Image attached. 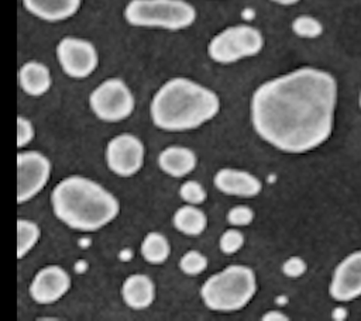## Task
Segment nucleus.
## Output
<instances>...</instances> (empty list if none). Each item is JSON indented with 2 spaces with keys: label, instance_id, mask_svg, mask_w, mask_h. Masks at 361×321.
I'll list each match as a JSON object with an SVG mask.
<instances>
[{
  "label": "nucleus",
  "instance_id": "b1692460",
  "mask_svg": "<svg viewBox=\"0 0 361 321\" xmlns=\"http://www.w3.org/2000/svg\"><path fill=\"white\" fill-rule=\"evenodd\" d=\"M243 244H244V235L238 229H233V228L224 231L219 241L221 252L227 255L237 252L243 246Z\"/></svg>",
  "mask_w": 361,
  "mask_h": 321
},
{
  "label": "nucleus",
  "instance_id": "7ed1b4c3",
  "mask_svg": "<svg viewBox=\"0 0 361 321\" xmlns=\"http://www.w3.org/2000/svg\"><path fill=\"white\" fill-rule=\"evenodd\" d=\"M54 214L65 225L78 231H96L113 221L118 200L102 184L83 177L68 176L51 193Z\"/></svg>",
  "mask_w": 361,
  "mask_h": 321
},
{
  "label": "nucleus",
  "instance_id": "aec40b11",
  "mask_svg": "<svg viewBox=\"0 0 361 321\" xmlns=\"http://www.w3.org/2000/svg\"><path fill=\"white\" fill-rule=\"evenodd\" d=\"M41 235L39 227L30 220L17 221V258H24L38 242Z\"/></svg>",
  "mask_w": 361,
  "mask_h": 321
},
{
  "label": "nucleus",
  "instance_id": "f257e3e1",
  "mask_svg": "<svg viewBox=\"0 0 361 321\" xmlns=\"http://www.w3.org/2000/svg\"><path fill=\"white\" fill-rule=\"evenodd\" d=\"M336 77L303 66L259 84L250 103L251 122L269 145L305 153L324 144L334 127Z\"/></svg>",
  "mask_w": 361,
  "mask_h": 321
},
{
  "label": "nucleus",
  "instance_id": "6e6552de",
  "mask_svg": "<svg viewBox=\"0 0 361 321\" xmlns=\"http://www.w3.org/2000/svg\"><path fill=\"white\" fill-rule=\"evenodd\" d=\"M56 58L63 73L73 79L90 76L99 65L94 45L87 39L76 37H65L58 42Z\"/></svg>",
  "mask_w": 361,
  "mask_h": 321
},
{
  "label": "nucleus",
  "instance_id": "c85d7f7f",
  "mask_svg": "<svg viewBox=\"0 0 361 321\" xmlns=\"http://www.w3.org/2000/svg\"><path fill=\"white\" fill-rule=\"evenodd\" d=\"M347 315V310L344 307H336L333 310V318L334 320H344Z\"/></svg>",
  "mask_w": 361,
  "mask_h": 321
},
{
  "label": "nucleus",
  "instance_id": "39448f33",
  "mask_svg": "<svg viewBox=\"0 0 361 321\" xmlns=\"http://www.w3.org/2000/svg\"><path fill=\"white\" fill-rule=\"evenodd\" d=\"M124 18L134 27H154L178 31L196 20L195 7L186 0H130Z\"/></svg>",
  "mask_w": 361,
  "mask_h": 321
},
{
  "label": "nucleus",
  "instance_id": "2eb2a0df",
  "mask_svg": "<svg viewBox=\"0 0 361 321\" xmlns=\"http://www.w3.org/2000/svg\"><path fill=\"white\" fill-rule=\"evenodd\" d=\"M124 303L134 310H144L149 307L155 298L154 282L142 273L130 275L121 287Z\"/></svg>",
  "mask_w": 361,
  "mask_h": 321
},
{
  "label": "nucleus",
  "instance_id": "7c9ffc66",
  "mask_svg": "<svg viewBox=\"0 0 361 321\" xmlns=\"http://www.w3.org/2000/svg\"><path fill=\"white\" fill-rule=\"evenodd\" d=\"M271 1H274L276 4H281V6H292V4L299 3L300 0H271Z\"/></svg>",
  "mask_w": 361,
  "mask_h": 321
},
{
  "label": "nucleus",
  "instance_id": "9d476101",
  "mask_svg": "<svg viewBox=\"0 0 361 321\" xmlns=\"http://www.w3.org/2000/svg\"><path fill=\"white\" fill-rule=\"evenodd\" d=\"M144 144L133 134H120L109 141L106 146V162L109 169L121 177L135 175L144 163Z\"/></svg>",
  "mask_w": 361,
  "mask_h": 321
},
{
  "label": "nucleus",
  "instance_id": "c756f323",
  "mask_svg": "<svg viewBox=\"0 0 361 321\" xmlns=\"http://www.w3.org/2000/svg\"><path fill=\"white\" fill-rule=\"evenodd\" d=\"M241 15H243V18H244V20H251V18H254L255 13H254V10H252V8H244V10H243V13H241Z\"/></svg>",
  "mask_w": 361,
  "mask_h": 321
},
{
  "label": "nucleus",
  "instance_id": "bb28decb",
  "mask_svg": "<svg viewBox=\"0 0 361 321\" xmlns=\"http://www.w3.org/2000/svg\"><path fill=\"white\" fill-rule=\"evenodd\" d=\"M306 269H307L306 262L302 258H299V256H290L282 265L283 275L286 277H290V279L300 277L306 272Z\"/></svg>",
  "mask_w": 361,
  "mask_h": 321
},
{
  "label": "nucleus",
  "instance_id": "5701e85b",
  "mask_svg": "<svg viewBox=\"0 0 361 321\" xmlns=\"http://www.w3.org/2000/svg\"><path fill=\"white\" fill-rule=\"evenodd\" d=\"M179 196L188 204H202L206 200V190L196 180H186L179 190Z\"/></svg>",
  "mask_w": 361,
  "mask_h": 321
},
{
  "label": "nucleus",
  "instance_id": "2f4dec72",
  "mask_svg": "<svg viewBox=\"0 0 361 321\" xmlns=\"http://www.w3.org/2000/svg\"><path fill=\"white\" fill-rule=\"evenodd\" d=\"M358 104H360V107H361V90H360V97H358Z\"/></svg>",
  "mask_w": 361,
  "mask_h": 321
},
{
  "label": "nucleus",
  "instance_id": "a878e982",
  "mask_svg": "<svg viewBox=\"0 0 361 321\" xmlns=\"http://www.w3.org/2000/svg\"><path fill=\"white\" fill-rule=\"evenodd\" d=\"M34 138V125L25 117H17V146L23 148Z\"/></svg>",
  "mask_w": 361,
  "mask_h": 321
},
{
  "label": "nucleus",
  "instance_id": "20e7f679",
  "mask_svg": "<svg viewBox=\"0 0 361 321\" xmlns=\"http://www.w3.org/2000/svg\"><path fill=\"white\" fill-rule=\"evenodd\" d=\"M255 291L254 270L244 265H230L203 283L200 296L207 308L219 313H233L244 308Z\"/></svg>",
  "mask_w": 361,
  "mask_h": 321
},
{
  "label": "nucleus",
  "instance_id": "a211bd4d",
  "mask_svg": "<svg viewBox=\"0 0 361 321\" xmlns=\"http://www.w3.org/2000/svg\"><path fill=\"white\" fill-rule=\"evenodd\" d=\"M173 225L185 235L197 237L206 229L207 218L200 208L195 207V204H186L175 211Z\"/></svg>",
  "mask_w": 361,
  "mask_h": 321
},
{
  "label": "nucleus",
  "instance_id": "6ab92c4d",
  "mask_svg": "<svg viewBox=\"0 0 361 321\" xmlns=\"http://www.w3.org/2000/svg\"><path fill=\"white\" fill-rule=\"evenodd\" d=\"M169 253H171V245L165 235L159 232H149L142 239L141 255L147 262L152 265L164 263L168 259Z\"/></svg>",
  "mask_w": 361,
  "mask_h": 321
},
{
  "label": "nucleus",
  "instance_id": "ddd939ff",
  "mask_svg": "<svg viewBox=\"0 0 361 321\" xmlns=\"http://www.w3.org/2000/svg\"><path fill=\"white\" fill-rule=\"evenodd\" d=\"M213 183L221 193L240 197H254L262 189L258 177L245 170L233 168H223L217 170Z\"/></svg>",
  "mask_w": 361,
  "mask_h": 321
},
{
  "label": "nucleus",
  "instance_id": "4468645a",
  "mask_svg": "<svg viewBox=\"0 0 361 321\" xmlns=\"http://www.w3.org/2000/svg\"><path fill=\"white\" fill-rule=\"evenodd\" d=\"M80 3L82 0H23L28 13L49 23L71 18L79 11Z\"/></svg>",
  "mask_w": 361,
  "mask_h": 321
},
{
  "label": "nucleus",
  "instance_id": "f03ea898",
  "mask_svg": "<svg viewBox=\"0 0 361 321\" xmlns=\"http://www.w3.org/2000/svg\"><path fill=\"white\" fill-rule=\"evenodd\" d=\"M219 110V96L188 77L166 80L157 90L149 106L152 122L172 132L195 130L212 120Z\"/></svg>",
  "mask_w": 361,
  "mask_h": 321
},
{
  "label": "nucleus",
  "instance_id": "423d86ee",
  "mask_svg": "<svg viewBox=\"0 0 361 321\" xmlns=\"http://www.w3.org/2000/svg\"><path fill=\"white\" fill-rule=\"evenodd\" d=\"M264 46L261 31L248 24L231 25L216 34L209 45L207 54L212 61L223 65L255 56Z\"/></svg>",
  "mask_w": 361,
  "mask_h": 321
},
{
  "label": "nucleus",
  "instance_id": "f3484780",
  "mask_svg": "<svg viewBox=\"0 0 361 321\" xmlns=\"http://www.w3.org/2000/svg\"><path fill=\"white\" fill-rule=\"evenodd\" d=\"M18 83L27 94L34 97L42 96L51 87V72L44 63L28 61L18 69Z\"/></svg>",
  "mask_w": 361,
  "mask_h": 321
},
{
  "label": "nucleus",
  "instance_id": "412c9836",
  "mask_svg": "<svg viewBox=\"0 0 361 321\" xmlns=\"http://www.w3.org/2000/svg\"><path fill=\"white\" fill-rule=\"evenodd\" d=\"M292 31L300 38L313 39L323 34V24L312 15L302 14L292 21Z\"/></svg>",
  "mask_w": 361,
  "mask_h": 321
},
{
  "label": "nucleus",
  "instance_id": "dca6fc26",
  "mask_svg": "<svg viewBox=\"0 0 361 321\" xmlns=\"http://www.w3.org/2000/svg\"><path fill=\"white\" fill-rule=\"evenodd\" d=\"M158 166L172 177H183L196 166V155L192 149L171 145L158 155Z\"/></svg>",
  "mask_w": 361,
  "mask_h": 321
},
{
  "label": "nucleus",
  "instance_id": "f8f14e48",
  "mask_svg": "<svg viewBox=\"0 0 361 321\" xmlns=\"http://www.w3.org/2000/svg\"><path fill=\"white\" fill-rule=\"evenodd\" d=\"M71 289V276L58 266L49 265L37 272L31 284L30 296L38 304H52L63 297Z\"/></svg>",
  "mask_w": 361,
  "mask_h": 321
},
{
  "label": "nucleus",
  "instance_id": "9b49d317",
  "mask_svg": "<svg viewBox=\"0 0 361 321\" xmlns=\"http://www.w3.org/2000/svg\"><path fill=\"white\" fill-rule=\"evenodd\" d=\"M329 294L340 303L361 297V249L348 253L333 270Z\"/></svg>",
  "mask_w": 361,
  "mask_h": 321
},
{
  "label": "nucleus",
  "instance_id": "0eeeda50",
  "mask_svg": "<svg viewBox=\"0 0 361 321\" xmlns=\"http://www.w3.org/2000/svg\"><path fill=\"white\" fill-rule=\"evenodd\" d=\"M89 104L99 120L118 122L131 115L135 100L124 80L110 77L94 87L89 96Z\"/></svg>",
  "mask_w": 361,
  "mask_h": 321
},
{
  "label": "nucleus",
  "instance_id": "4be33fe9",
  "mask_svg": "<svg viewBox=\"0 0 361 321\" xmlns=\"http://www.w3.org/2000/svg\"><path fill=\"white\" fill-rule=\"evenodd\" d=\"M179 268L183 273L190 275V276H196L202 272L206 270L207 268V259L206 256L199 252V251H188L179 260Z\"/></svg>",
  "mask_w": 361,
  "mask_h": 321
},
{
  "label": "nucleus",
  "instance_id": "1a4fd4ad",
  "mask_svg": "<svg viewBox=\"0 0 361 321\" xmlns=\"http://www.w3.org/2000/svg\"><path fill=\"white\" fill-rule=\"evenodd\" d=\"M51 163L48 158L37 151L17 155V203H25L37 196L48 183Z\"/></svg>",
  "mask_w": 361,
  "mask_h": 321
},
{
  "label": "nucleus",
  "instance_id": "cd10ccee",
  "mask_svg": "<svg viewBox=\"0 0 361 321\" xmlns=\"http://www.w3.org/2000/svg\"><path fill=\"white\" fill-rule=\"evenodd\" d=\"M262 320L264 321H285V320H288V317L281 311H268L262 315Z\"/></svg>",
  "mask_w": 361,
  "mask_h": 321
},
{
  "label": "nucleus",
  "instance_id": "393cba45",
  "mask_svg": "<svg viewBox=\"0 0 361 321\" xmlns=\"http://www.w3.org/2000/svg\"><path fill=\"white\" fill-rule=\"evenodd\" d=\"M254 220V211L247 206H235L227 214V221L231 225H248Z\"/></svg>",
  "mask_w": 361,
  "mask_h": 321
}]
</instances>
